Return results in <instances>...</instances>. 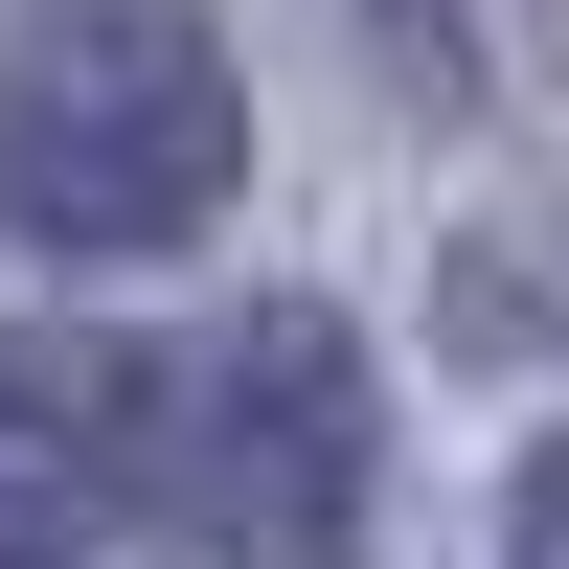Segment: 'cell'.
<instances>
[{"mask_svg": "<svg viewBox=\"0 0 569 569\" xmlns=\"http://www.w3.org/2000/svg\"><path fill=\"white\" fill-rule=\"evenodd\" d=\"M251 182L206 0H23L0 23V228L23 251H182Z\"/></svg>", "mask_w": 569, "mask_h": 569, "instance_id": "cell-1", "label": "cell"}, {"mask_svg": "<svg viewBox=\"0 0 569 569\" xmlns=\"http://www.w3.org/2000/svg\"><path fill=\"white\" fill-rule=\"evenodd\" d=\"M137 479H160L182 569H342V525H365V342L319 297L228 319L182 388H137Z\"/></svg>", "mask_w": 569, "mask_h": 569, "instance_id": "cell-2", "label": "cell"}, {"mask_svg": "<svg viewBox=\"0 0 569 569\" xmlns=\"http://www.w3.org/2000/svg\"><path fill=\"white\" fill-rule=\"evenodd\" d=\"M137 501V365L114 342H0V569H69Z\"/></svg>", "mask_w": 569, "mask_h": 569, "instance_id": "cell-3", "label": "cell"}, {"mask_svg": "<svg viewBox=\"0 0 569 569\" xmlns=\"http://www.w3.org/2000/svg\"><path fill=\"white\" fill-rule=\"evenodd\" d=\"M501 569H569V433L525 456V501H501Z\"/></svg>", "mask_w": 569, "mask_h": 569, "instance_id": "cell-4", "label": "cell"}]
</instances>
